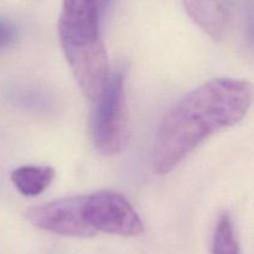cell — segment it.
Returning a JSON list of instances; mask_svg holds the SVG:
<instances>
[{
	"label": "cell",
	"mask_w": 254,
	"mask_h": 254,
	"mask_svg": "<svg viewBox=\"0 0 254 254\" xmlns=\"http://www.w3.org/2000/svg\"><path fill=\"white\" fill-rule=\"evenodd\" d=\"M254 101L245 79L217 77L179 99L161 118L153 146V169L166 175L206 139L240 123Z\"/></svg>",
	"instance_id": "1"
},
{
	"label": "cell",
	"mask_w": 254,
	"mask_h": 254,
	"mask_svg": "<svg viewBox=\"0 0 254 254\" xmlns=\"http://www.w3.org/2000/svg\"><path fill=\"white\" fill-rule=\"evenodd\" d=\"M59 36L81 92L87 99L97 102L111 77L98 2L64 1L60 12Z\"/></svg>",
	"instance_id": "2"
},
{
	"label": "cell",
	"mask_w": 254,
	"mask_h": 254,
	"mask_svg": "<svg viewBox=\"0 0 254 254\" xmlns=\"http://www.w3.org/2000/svg\"><path fill=\"white\" fill-rule=\"evenodd\" d=\"M96 103L92 119V140L102 155H117L124 150L129 138L124 71H116L109 77Z\"/></svg>",
	"instance_id": "3"
},
{
	"label": "cell",
	"mask_w": 254,
	"mask_h": 254,
	"mask_svg": "<svg viewBox=\"0 0 254 254\" xmlns=\"http://www.w3.org/2000/svg\"><path fill=\"white\" fill-rule=\"evenodd\" d=\"M83 215L94 232L135 237L144 232V222L128 198L112 190L86 196Z\"/></svg>",
	"instance_id": "4"
},
{
	"label": "cell",
	"mask_w": 254,
	"mask_h": 254,
	"mask_svg": "<svg viewBox=\"0 0 254 254\" xmlns=\"http://www.w3.org/2000/svg\"><path fill=\"white\" fill-rule=\"evenodd\" d=\"M86 196L59 198L31 207L26 218L32 226L64 237L88 238L96 235L83 215Z\"/></svg>",
	"instance_id": "5"
},
{
	"label": "cell",
	"mask_w": 254,
	"mask_h": 254,
	"mask_svg": "<svg viewBox=\"0 0 254 254\" xmlns=\"http://www.w3.org/2000/svg\"><path fill=\"white\" fill-rule=\"evenodd\" d=\"M189 16L208 36L218 41L226 34L228 25V9L221 1H184Z\"/></svg>",
	"instance_id": "6"
},
{
	"label": "cell",
	"mask_w": 254,
	"mask_h": 254,
	"mask_svg": "<svg viewBox=\"0 0 254 254\" xmlns=\"http://www.w3.org/2000/svg\"><path fill=\"white\" fill-rule=\"evenodd\" d=\"M56 176L52 166L24 165L11 173V183L21 195L39 196L51 185Z\"/></svg>",
	"instance_id": "7"
},
{
	"label": "cell",
	"mask_w": 254,
	"mask_h": 254,
	"mask_svg": "<svg viewBox=\"0 0 254 254\" xmlns=\"http://www.w3.org/2000/svg\"><path fill=\"white\" fill-rule=\"evenodd\" d=\"M212 254H242L232 220L226 212L218 217L213 232Z\"/></svg>",
	"instance_id": "8"
},
{
	"label": "cell",
	"mask_w": 254,
	"mask_h": 254,
	"mask_svg": "<svg viewBox=\"0 0 254 254\" xmlns=\"http://www.w3.org/2000/svg\"><path fill=\"white\" fill-rule=\"evenodd\" d=\"M17 30L15 25L7 19L0 17V52L4 51L16 40Z\"/></svg>",
	"instance_id": "9"
},
{
	"label": "cell",
	"mask_w": 254,
	"mask_h": 254,
	"mask_svg": "<svg viewBox=\"0 0 254 254\" xmlns=\"http://www.w3.org/2000/svg\"><path fill=\"white\" fill-rule=\"evenodd\" d=\"M252 19L253 20H251V22H252V24H251V27L248 31L251 32V41L254 42V14L252 15Z\"/></svg>",
	"instance_id": "10"
}]
</instances>
